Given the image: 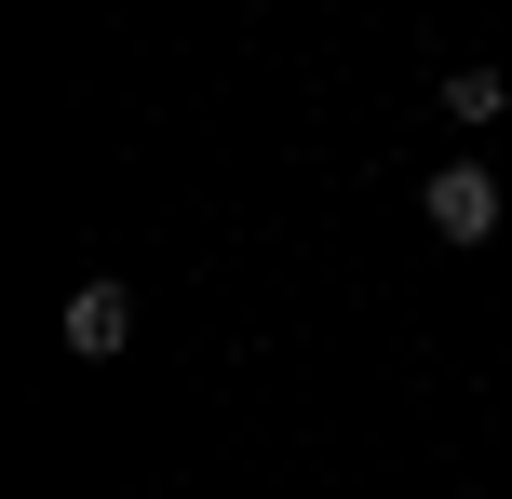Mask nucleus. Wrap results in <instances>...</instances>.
<instances>
[{"mask_svg":"<svg viewBox=\"0 0 512 499\" xmlns=\"http://www.w3.org/2000/svg\"><path fill=\"white\" fill-rule=\"evenodd\" d=\"M418 216H432L445 243H486L499 230V176H486V162H445V176L418 189Z\"/></svg>","mask_w":512,"mask_h":499,"instance_id":"nucleus-1","label":"nucleus"},{"mask_svg":"<svg viewBox=\"0 0 512 499\" xmlns=\"http://www.w3.org/2000/svg\"><path fill=\"white\" fill-rule=\"evenodd\" d=\"M54 338H68L81 365H108V351L135 338V297H122V284H81V297H68V324H54Z\"/></svg>","mask_w":512,"mask_h":499,"instance_id":"nucleus-2","label":"nucleus"},{"mask_svg":"<svg viewBox=\"0 0 512 499\" xmlns=\"http://www.w3.org/2000/svg\"><path fill=\"white\" fill-rule=\"evenodd\" d=\"M499 108H512L499 68H445V122H499Z\"/></svg>","mask_w":512,"mask_h":499,"instance_id":"nucleus-3","label":"nucleus"}]
</instances>
